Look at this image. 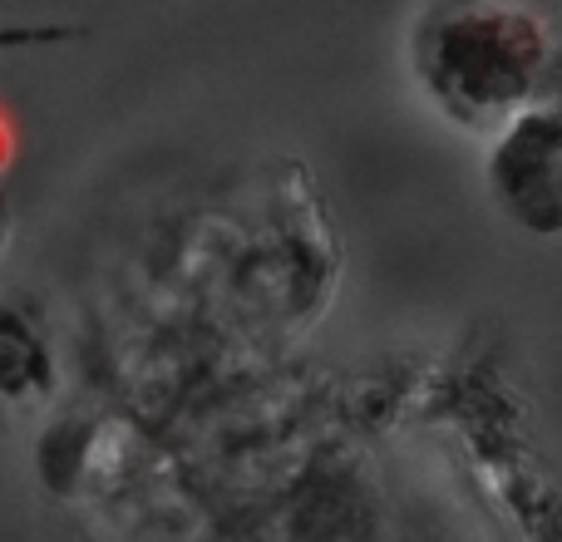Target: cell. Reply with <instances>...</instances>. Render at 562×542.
Returning a JSON list of instances; mask_svg holds the SVG:
<instances>
[{"label": "cell", "mask_w": 562, "mask_h": 542, "mask_svg": "<svg viewBox=\"0 0 562 542\" xmlns=\"http://www.w3.org/2000/svg\"><path fill=\"white\" fill-rule=\"evenodd\" d=\"M425 99L469 134H494L553 79V35L524 0H429L409 30Z\"/></svg>", "instance_id": "6da1fadb"}, {"label": "cell", "mask_w": 562, "mask_h": 542, "mask_svg": "<svg viewBox=\"0 0 562 542\" xmlns=\"http://www.w3.org/2000/svg\"><path fill=\"white\" fill-rule=\"evenodd\" d=\"M562 118L553 99L518 109L504 128H494V154H488V193L533 237H553L562 227Z\"/></svg>", "instance_id": "7a4b0ae2"}, {"label": "cell", "mask_w": 562, "mask_h": 542, "mask_svg": "<svg viewBox=\"0 0 562 542\" xmlns=\"http://www.w3.org/2000/svg\"><path fill=\"white\" fill-rule=\"evenodd\" d=\"M79 30L69 25H0V49H30V45H59L75 39Z\"/></svg>", "instance_id": "3957f363"}]
</instances>
